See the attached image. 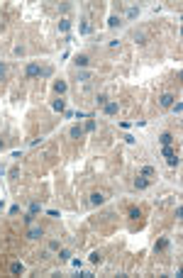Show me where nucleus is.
Segmentation results:
<instances>
[{
	"mask_svg": "<svg viewBox=\"0 0 183 278\" xmlns=\"http://www.w3.org/2000/svg\"><path fill=\"white\" fill-rule=\"evenodd\" d=\"M81 32H83V34H88V32H91V25H88V22H83V25H81Z\"/></svg>",
	"mask_w": 183,
	"mask_h": 278,
	"instance_id": "nucleus-21",
	"label": "nucleus"
},
{
	"mask_svg": "<svg viewBox=\"0 0 183 278\" xmlns=\"http://www.w3.org/2000/svg\"><path fill=\"white\" fill-rule=\"evenodd\" d=\"M25 222H27V224H32V222H34V215H32V212H27V215H25Z\"/></svg>",
	"mask_w": 183,
	"mask_h": 278,
	"instance_id": "nucleus-24",
	"label": "nucleus"
},
{
	"mask_svg": "<svg viewBox=\"0 0 183 278\" xmlns=\"http://www.w3.org/2000/svg\"><path fill=\"white\" fill-rule=\"evenodd\" d=\"M10 271H12V273H22V271H25V266H22L20 261H15V264L10 266Z\"/></svg>",
	"mask_w": 183,
	"mask_h": 278,
	"instance_id": "nucleus-10",
	"label": "nucleus"
},
{
	"mask_svg": "<svg viewBox=\"0 0 183 278\" xmlns=\"http://www.w3.org/2000/svg\"><path fill=\"white\" fill-rule=\"evenodd\" d=\"M76 64H78V66H88V56H83V54L76 56Z\"/></svg>",
	"mask_w": 183,
	"mask_h": 278,
	"instance_id": "nucleus-13",
	"label": "nucleus"
},
{
	"mask_svg": "<svg viewBox=\"0 0 183 278\" xmlns=\"http://www.w3.org/2000/svg\"><path fill=\"white\" fill-rule=\"evenodd\" d=\"M88 78H91V73H86V71H81V73H78V81H88Z\"/></svg>",
	"mask_w": 183,
	"mask_h": 278,
	"instance_id": "nucleus-22",
	"label": "nucleus"
},
{
	"mask_svg": "<svg viewBox=\"0 0 183 278\" xmlns=\"http://www.w3.org/2000/svg\"><path fill=\"white\" fill-rule=\"evenodd\" d=\"M39 210H42V208H39V203H32V205H30V212H32V215H37Z\"/></svg>",
	"mask_w": 183,
	"mask_h": 278,
	"instance_id": "nucleus-19",
	"label": "nucleus"
},
{
	"mask_svg": "<svg viewBox=\"0 0 183 278\" xmlns=\"http://www.w3.org/2000/svg\"><path fill=\"white\" fill-rule=\"evenodd\" d=\"M86 129H88V132H93V129H95V122H93V120H88V122H86Z\"/></svg>",
	"mask_w": 183,
	"mask_h": 278,
	"instance_id": "nucleus-23",
	"label": "nucleus"
},
{
	"mask_svg": "<svg viewBox=\"0 0 183 278\" xmlns=\"http://www.w3.org/2000/svg\"><path fill=\"white\" fill-rule=\"evenodd\" d=\"M127 17H137V7H129L127 10Z\"/></svg>",
	"mask_w": 183,
	"mask_h": 278,
	"instance_id": "nucleus-25",
	"label": "nucleus"
},
{
	"mask_svg": "<svg viewBox=\"0 0 183 278\" xmlns=\"http://www.w3.org/2000/svg\"><path fill=\"white\" fill-rule=\"evenodd\" d=\"M142 176H144V178L154 176V169H152V166H144V169H142Z\"/></svg>",
	"mask_w": 183,
	"mask_h": 278,
	"instance_id": "nucleus-15",
	"label": "nucleus"
},
{
	"mask_svg": "<svg viewBox=\"0 0 183 278\" xmlns=\"http://www.w3.org/2000/svg\"><path fill=\"white\" fill-rule=\"evenodd\" d=\"M81 134H83L81 127H71V137H81Z\"/></svg>",
	"mask_w": 183,
	"mask_h": 278,
	"instance_id": "nucleus-17",
	"label": "nucleus"
},
{
	"mask_svg": "<svg viewBox=\"0 0 183 278\" xmlns=\"http://www.w3.org/2000/svg\"><path fill=\"white\" fill-rule=\"evenodd\" d=\"M105 112L108 115H115L117 112V103H105Z\"/></svg>",
	"mask_w": 183,
	"mask_h": 278,
	"instance_id": "nucleus-8",
	"label": "nucleus"
},
{
	"mask_svg": "<svg viewBox=\"0 0 183 278\" xmlns=\"http://www.w3.org/2000/svg\"><path fill=\"white\" fill-rule=\"evenodd\" d=\"M166 164H169V166H178V164H181V159L173 154V156H169V159H166Z\"/></svg>",
	"mask_w": 183,
	"mask_h": 278,
	"instance_id": "nucleus-11",
	"label": "nucleus"
},
{
	"mask_svg": "<svg viewBox=\"0 0 183 278\" xmlns=\"http://www.w3.org/2000/svg\"><path fill=\"white\" fill-rule=\"evenodd\" d=\"M5 73H7V69H5V64H0V78H2Z\"/></svg>",
	"mask_w": 183,
	"mask_h": 278,
	"instance_id": "nucleus-26",
	"label": "nucleus"
},
{
	"mask_svg": "<svg viewBox=\"0 0 183 278\" xmlns=\"http://www.w3.org/2000/svg\"><path fill=\"white\" fill-rule=\"evenodd\" d=\"M59 259H61V261H68V259H71V251H66V249H63V251L59 254Z\"/></svg>",
	"mask_w": 183,
	"mask_h": 278,
	"instance_id": "nucleus-18",
	"label": "nucleus"
},
{
	"mask_svg": "<svg viewBox=\"0 0 183 278\" xmlns=\"http://www.w3.org/2000/svg\"><path fill=\"white\" fill-rule=\"evenodd\" d=\"M173 154H176V151H173L171 146H164V156H166V159H169V156H173Z\"/></svg>",
	"mask_w": 183,
	"mask_h": 278,
	"instance_id": "nucleus-20",
	"label": "nucleus"
},
{
	"mask_svg": "<svg viewBox=\"0 0 183 278\" xmlns=\"http://www.w3.org/2000/svg\"><path fill=\"white\" fill-rule=\"evenodd\" d=\"M25 73H27V76H30V78H34V76H39V73H42V69H39V66H37V64H30V66H27V71H25Z\"/></svg>",
	"mask_w": 183,
	"mask_h": 278,
	"instance_id": "nucleus-2",
	"label": "nucleus"
},
{
	"mask_svg": "<svg viewBox=\"0 0 183 278\" xmlns=\"http://www.w3.org/2000/svg\"><path fill=\"white\" fill-rule=\"evenodd\" d=\"M161 105H164V107H171V105H173V95H171V93H164V95H161Z\"/></svg>",
	"mask_w": 183,
	"mask_h": 278,
	"instance_id": "nucleus-3",
	"label": "nucleus"
},
{
	"mask_svg": "<svg viewBox=\"0 0 183 278\" xmlns=\"http://www.w3.org/2000/svg\"><path fill=\"white\" fill-rule=\"evenodd\" d=\"M51 107H54V110H56V112H63V110H66V103H63V100H61V98H56V100H54V103H51Z\"/></svg>",
	"mask_w": 183,
	"mask_h": 278,
	"instance_id": "nucleus-5",
	"label": "nucleus"
},
{
	"mask_svg": "<svg viewBox=\"0 0 183 278\" xmlns=\"http://www.w3.org/2000/svg\"><path fill=\"white\" fill-rule=\"evenodd\" d=\"M100 261H103L100 251H93V254H91V264H100Z\"/></svg>",
	"mask_w": 183,
	"mask_h": 278,
	"instance_id": "nucleus-12",
	"label": "nucleus"
},
{
	"mask_svg": "<svg viewBox=\"0 0 183 278\" xmlns=\"http://www.w3.org/2000/svg\"><path fill=\"white\" fill-rule=\"evenodd\" d=\"M54 90H56V93H66V83H63V81H56V83H54Z\"/></svg>",
	"mask_w": 183,
	"mask_h": 278,
	"instance_id": "nucleus-9",
	"label": "nucleus"
},
{
	"mask_svg": "<svg viewBox=\"0 0 183 278\" xmlns=\"http://www.w3.org/2000/svg\"><path fill=\"white\" fill-rule=\"evenodd\" d=\"M0 149H2V141H0Z\"/></svg>",
	"mask_w": 183,
	"mask_h": 278,
	"instance_id": "nucleus-27",
	"label": "nucleus"
},
{
	"mask_svg": "<svg viewBox=\"0 0 183 278\" xmlns=\"http://www.w3.org/2000/svg\"><path fill=\"white\" fill-rule=\"evenodd\" d=\"M103 200H105V195H103V193H93V195H91V203H93V205H100Z\"/></svg>",
	"mask_w": 183,
	"mask_h": 278,
	"instance_id": "nucleus-7",
	"label": "nucleus"
},
{
	"mask_svg": "<svg viewBox=\"0 0 183 278\" xmlns=\"http://www.w3.org/2000/svg\"><path fill=\"white\" fill-rule=\"evenodd\" d=\"M108 25H110V27H117V25H120V17H115V15H112V17L108 20Z\"/></svg>",
	"mask_w": 183,
	"mask_h": 278,
	"instance_id": "nucleus-16",
	"label": "nucleus"
},
{
	"mask_svg": "<svg viewBox=\"0 0 183 278\" xmlns=\"http://www.w3.org/2000/svg\"><path fill=\"white\" fill-rule=\"evenodd\" d=\"M59 30H61V32H68V30H71V22H68V20H61Z\"/></svg>",
	"mask_w": 183,
	"mask_h": 278,
	"instance_id": "nucleus-14",
	"label": "nucleus"
},
{
	"mask_svg": "<svg viewBox=\"0 0 183 278\" xmlns=\"http://www.w3.org/2000/svg\"><path fill=\"white\" fill-rule=\"evenodd\" d=\"M42 234H44L42 227H30V229H27V237H30V239H42Z\"/></svg>",
	"mask_w": 183,
	"mask_h": 278,
	"instance_id": "nucleus-1",
	"label": "nucleus"
},
{
	"mask_svg": "<svg viewBox=\"0 0 183 278\" xmlns=\"http://www.w3.org/2000/svg\"><path fill=\"white\" fill-rule=\"evenodd\" d=\"M134 185H137V188H139V190H144V188H147V185H149V181H147V178H144V176H139V178H137V181H134Z\"/></svg>",
	"mask_w": 183,
	"mask_h": 278,
	"instance_id": "nucleus-6",
	"label": "nucleus"
},
{
	"mask_svg": "<svg viewBox=\"0 0 183 278\" xmlns=\"http://www.w3.org/2000/svg\"><path fill=\"white\" fill-rule=\"evenodd\" d=\"M159 141H161V144H164V146H171V144H173V137H171V134H169V132H164V134H161V137H159Z\"/></svg>",
	"mask_w": 183,
	"mask_h": 278,
	"instance_id": "nucleus-4",
	"label": "nucleus"
}]
</instances>
